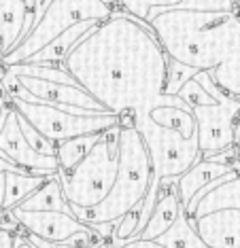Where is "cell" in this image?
<instances>
[{
  "instance_id": "obj_1",
  "label": "cell",
  "mask_w": 240,
  "mask_h": 248,
  "mask_svg": "<svg viewBox=\"0 0 240 248\" xmlns=\"http://www.w3.org/2000/svg\"><path fill=\"white\" fill-rule=\"evenodd\" d=\"M170 58L151 24L115 11L96 24L64 60V68L106 110L145 117L166 92Z\"/></svg>"
},
{
  "instance_id": "obj_2",
  "label": "cell",
  "mask_w": 240,
  "mask_h": 248,
  "mask_svg": "<svg viewBox=\"0 0 240 248\" xmlns=\"http://www.w3.org/2000/svg\"><path fill=\"white\" fill-rule=\"evenodd\" d=\"M151 28L168 58L196 70H215L230 58L240 30V11H155Z\"/></svg>"
},
{
  "instance_id": "obj_3",
  "label": "cell",
  "mask_w": 240,
  "mask_h": 248,
  "mask_svg": "<svg viewBox=\"0 0 240 248\" xmlns=\"http://www.w3.org/2000/svg\"><path fill=\"white\" fill-rule=\"evenodd\" d=\"M119 151H121L119 174L106 200L94 208L70 206L75 217L85 225H89V227L91 225H102V223L117 225L136 204H140L145 200L147 191L151 187L153 161H151L149 146H147L145 138H142L138 129L121 127Z\"/></svg>"
},
{
  "instance_id": "obj_4",
  "label": "cell",
  "mask_w": 240,
  "mask_h": 248,
  "mask_svg": "<svg viewBox=\"0 0 240 248\" xmlns=\"http://www.w3.org/2000/svg\"><path fill=\"white\" fill-rule=\"evenodd\" d=\"M119 136H121L119 125L106 129L72 170H58L62 191L70 206L94 208L108 197L117 180L119 163H121Z\"/></svg>"
},
{
  "instance_id": "obj_5",
  "label": "cell",
  "mask_w": 240,
  "mask_h": 248,
  "mask_svg": "<svg viewBox=\"0 0 240 248\" xmlns=\"http://www.w3.org/2000/svg\"><path fill=\"white\" fill-rule=\"evenodd\" d=\"M113 13H115V9L108 7L102 0H51L45 13L34 21L32 30L21 38L19 45L4 58H0V66L21 64L38 51H43L49 43H53L72 26L89 19L104 21Z\"/></svg>"
},
{
  "instance_id": "obj_6",
  "label": "cell",
  "mask_w": 240,
  "mask_h": 248,
  "mask_svg": "<svg viewBox=\"0 0 240 248\" xmlns=\"http://www.w3.org/2000/svg\"><path fill=\"white\" fill-rule=\"evenodd\" d=\"M196 78L202 83L210 95H215V104L191 106L198 121V142L202 157L217 155L225 149L236 146V123L240 119V98L227 93L215 83L210 70H200Z\"/></svg>"
},
{
  "instance_id": "obj_7",
  "label": "cell",
  "mask_w": 240,
  "mask_h": 248,
  "mask_svg": "<svg viewBox=\"0 0 240 248\" xmlns=\"http://www.w3.org/2000/svg\"><path fill=\"white\" fill-rule=\"evenodd\" d=\"M11 104L19 110V115L32 123L45 138L51 142H62V140L85 136V134H98L119 125V115L115 112H68L47 102H36V100H24L11 95Z\"/></svg>"
},
{
  "instance_id": "obj_8",
  "label": "cell",
  "mask_w": 240,
  "mask_h": 248,
  "mask_svg": "<svg viewBox=\"0 0 240 248\" xmlns=\"http://www.w3.org/2000/svg\"><path fill=\"white\" fill-rule=\"evenodd\" d=\"M149 146L151 161H153V180L159 185L162 178H172L185 174L196 161L202 159L198 136L187 138L174 129L162 127L153 123L149 117H142L134 123Z\"/></svg>"
},
{
  "instance_id": "obj_9",
  "label": "cell",
  "mask_w": 240,
  "mask_h": 248,
  "mask_svg": "<svg viewBox=\"0 0 240 248\" xmlns=\"http://www.w3.org/2000/svg\"><path fill=\"white\" fill-rule=\"evenodd\" d=\"M0 157L30 170L34 176H58L60 161L55 155H43L28 142L19 125V112L13 104L7 108L0 123Z\"/></svg>"
},
{
  "instance_id": "obj_10",
  "label": "cell",
  "mask_w": 240,
  "mask_h": 248,
  "mask_svg": "<svg viewBox=\"0 0 240 248\" xmlns=\"http://www.w3.org/2000/svg\"><path fill=\"white\" fill-rule=\"evenodd\" d=\"M11 212L26 233L38 235L49 242H68L72 235L91 229L89 225L79 221L72 210H24V208L15 206Z\"/></svg>"
},
{
  "instance_id": "obj_11",
  "label": "cell",
  "mask_w": 240,
  "mask_h": 248,
  "mask_svg": "<svg viewBox=\"0 0 240 248\" xmlns=\"http://www.w3.org/2000/svg\"><path fill=\"white\" fill-rule=\"evenodd\" d=\"M191 221L210 248H240V210L236 208H221Z\"/></svg>"
},
{
  "instance_id": "obj_12",
  "label": "cell",
  "mask_w": 240,
  "mask_h": 248,
  "mask_svg": "<svg viewBox=\"0 0 240 248\" xmlns=\"http://www.w3.org/2000/svg\"><path fill=\"white\" fill-rule=\"evenodd\" d=\"M221 208H236L240 210V170H232L225 176L217 178L208 187H204L191 200L187 214L189 218H196L200 214L215 212Z\"/></svg>"
},
{
  "instance_id": "obj_13",
  "label": "cell",
  "mask_w": 240,
  "mask_h": 248,
  "mask_svg": "<svg viewBox=\"0 0 240 248\" xmlns=\"http://www.w3.org/2000/svg\"><path fill=\"white\" fill-rule=\"evenodd\" d=\"M181 212H183V206H181V195H179V176L162 178L159 180V191H157V204L153 208L149 223L145 225V229L140 231L136 240L155 242L159 235H164L176 223Z\"/></svg>"
},
{
  "instance_id": "obj_14",
  "label": "cell",
  "mask_w": 240,
  "mask_h": 248,
  "mask_svg": "<svg viewBox=\"0 0 240 248\" xmlns=\"http://www.w3.org/2000/svg\"><path fill=\"white\" fill-rule=\"evenodd\" d=\"M232 170H236V168L225 166V163H219V161H215V159H206V157H202L200 161L193 163L189 170L179 176V195H181L183 210L187 212V208H189L191 200L204 187H208L210 183H215L217 178L225 176V174L232 172Z\"/></svg>"
},
{
  "instance_id": "obj_15",
  "label": "cell",
  "mask_w": 240,
  "mask_h": 248,
  "mask_svg": "<svg viewBox=\"0 0 240 248\" xmlns=\"http://www.w3.org/2000/svg\"><path fill=\"white\" fill-rule=\"evenodd\" d=\"M28 17L26 0H0V58L19 45Z\"/></svg>"
},
{
  "instance_id": "obj_16",
  "label": "cell",
  "mask_w": 240,
  "mask_h": 248,
  "mask_svg": "<svg viewBox=\"0 0 240 248\" xmlns=\"http://www.w3.org/2000/svg\"><path fill=\"white\" fill-rule=\"evenodd\" d=\"M96 24H100V21L89 19V21H81V24L72 26L70 30H66L64 34H60L53 43H49L43 51H38L36 55H32V58L26 60V62H30V64H64V60H66V55L70 53V49L75 47Z\"/></svg>"
},
{
  "instance_id": "obj_17",
  "label": "cell",
  "mask_w": 240,
  "mask_h": 248,
  "mask_svg": "<svg viewBox=\"0 0 240 248\" xmlns=\"http://www.w3.org/2000/svg\"><path fill=\"white\" fill-rule=\"evenodd\" d=\"M24 210H62L70 212V204L66 202L64 191H62V183L58 176L47 178L43 187H38L30 197H26L19 204Z\"/></svg>"
},
{
  "instance_id": "obj_18",
  "label": "cell",
  "mask_w": 240,
  "mask_h": 248,
  "mask_svg": "<svg viewBox=\"0 0 240 248\" xmlns=\"http://www.w3.org/2000/svg\"><path fill=\"white\" fill-rule=\"evenodd\" d=\"M51 176H34V174L4 172V210H13L26 197H30L38 187H43Z\"/></svg>"
},
{
  "instance_id": "obj_19",
  "label": "cell",
  "mask_w": 240,
  "mask_h": 248,
  "mask_svg": "<svg viewBox=\"0 0 240 248\" xmlns=\"http://www.w3.org/2000/svg\"><path fill=\"white\" fill-rule=\"evenodd\" d=\"M155 242L166 248H210L206 242L200 238L198 229L193 227V221L185 212H181L176 223L164 235H159Z\"/></svg>"
},
{
  "instance_id": "obj_20",
  "label": "cell",
  "mask_w": 240,
  "mask_h": 248,
  "mask_svg": "<svg viewBox=\"0 0 240 248\" xmlns=\"http://www.w3.org/2000/svg\"><path fill=\"white\" fill-rule=\"evenodd\" d=\"M100 136H102V132L85 134V136H75V138L62 140V142L55 144V157H58V161H60V170H64V172L72 170L91 151V146L98 142Z\"/></svg>"
},
{
  "instance_id": "obj_21",
  "label": "cell",
  "mask_w": 240,
  "mask_h": 248,
  "mask_svg": "<svg viewBox=\"0 0 240 248\" xmlns=\"http://www.w3.org/2000/svg\"><path fill=\"white\" fill-rule=\"evenodd\" d=\"M215 83L221 89H225L227 93L240 98V30H238V38L234 45L230 58H227L221 66H217L215 70H210Z\"/></svg>"
},
{
  "instance_id": "obj_22",
  "label": "cell",
  "mask_w": 240,
  "mask_h": 248,
  "mask_svg": "<svg viewBox=\"0 0 240 248\" xmlns=\"http://www.w3.org/2000/svg\"><path fill=\"white\" fill-rule=\"evenodd\" d=\"M183 0H121L123 11L132 13L134 17H138L140 21L151 24V17L155 11H164V9H176L181 7Z\"/></svg>"
},
{
  "instance_id": "obj_23",
  "label": "cell",
  "mask_w": 240,
  "mask_h": 248,
  "mask_svg": "<svg viewBox=\"0 0 240 248\" xmlns=\"http://www.w3.org/2000/svg\"><path fill=\"white\" fill-rule=\"evenodd\" d=\"M200 70L196 68H191V66H185V64H181V62H176L170 58V64H168V83H166V92L164 93H168V95H176L181 92V87L185 85L189 78H193L198 75Z\"/></svg>"
},
{
  "instance_id": "obj_24",
  "label": "cell",
  "mask_w": 240,
  "mask_h": 248,
  "mask_svg": "<svg viewBox=\"0 0 240 248\" xmlns=\"http://www.w3.org/2000/svg\"><path fill=\"white\" fill-rule=\"evenodd\" d=\"M176 95H181V98L185 100L189 106H196V104H215L217 102L215 95H210L206 89L202 87V83H200L196 77L189 78V81H187L185 85L181 87V92L176 93Z\"/></svg>"
},
{
  "instance_id": "obj_25",
  "label": "cell",
  "mask_w": 240,
  "mask_h": 248,
  "mask_svg": "<svg viewBox=\"0 0 240 248\" xmlns=\"http://www.w3.org/2000/svg\"><path fill=\"white\" fill-rule=\"evenodd\" d=\"M17 112H19V110H17ZM19 125H21V129H24L28 142H30L34 149L38 151V153H43V155H55V142H51L49 138H45L43 134L38 132V129L34 127L28 119H24L21 115H19Z\"/></svg>"
},
{
  "instance_id": "obj_26",
  "label": "cell",
  "mask_w": 240,
  "mask_h": 248,
  "mask_svg": "<svg viewBox=\"0 0 240 248\" xmlns=\"http://www.w3.org/2000/svg\"><path fill=\"white\" fill-rule=\"evenodd\" d=\"M181 9H193V11H240V0H183Z\"/></svg>"
},
{
  "instance_id": "obj_27",
  "label": "cell",
  "mask_w": 240,
  "mask_h": 248,
  "mask_svg": "<svg viewBox=\"0 0 240 248\" xmlns=\"http://www.w3.org/2000/svg\"><path fill=\"white\" fill-rule=\"evenodd\" d=\"M21 235H26L28 240L32 242L36 248H79V246H72V244H68V242H49V240H45V238H38V235H32V233H26L24 229L19 231Z\"/></svg>"
},
{
  "instance_id": "obj_28",
  "label": "cell",
  "mask_w": 240,
  "mask_h": 248,
  "mask_svg": "<svg viewBox=\"0 0 240 248\" xmlns=\"http://www.w3.org/2000/svg\"><path fill=\"white\" fill-rule=\"evenodd\" d=\"M17 246V233L11 229L0 227V248H15Z\"/></svg>"
},
{
  "instance_id": "obj_29",
  "label": "cell",
  "mask_w": 240,
  "mask_h": 248,
  "mask_svg": "<svg viewBox=\"0 0 240 248\" xmlns=\"http://www.w3.org/2000/svg\"><path fill=\"white\" fill-rule=\"evenodd\" d=\"M15 248H36V246H34V244H32V242H30V240H28V238H26V235L17 233V246H15Z\"/></svg>"
},
{
  "instance_id": "obj_30",
  "label": "cell",
  "mask_w": 240,
  "mask_h": 248,
  "mask_svg": "<svg viewBox=\"0 0 240 248\" xmlns=\"http://www.w3.org/2000/svg\"><path fill=\"white\" fill-rule=\"evenodd\" d=\"M119 248H149V246H145L140 240H132V242H128V244H123V246H119Z\"/></svg>"
},
{
  "instance_id": "obj_31",
  "label": "cell",
  "mask_w": 240,
  "mask_h": 248,
  "mask_svg": "<svg viewBox=\"0 0 240 248\" xmlns=\"http://www.w3.org/2000/svg\"><path fill=\"white\" fill-rule=\"evenodd\" d=\"M102 2H106L108 7H113L115 11H121L123 7H121V0H102Z\"/></svg>"
},
{
  "instance_id": "obj_32",
  "label": "cell",
  "mask_w": 240,
  "mask_h": 248,
  "mask_svg": "<svg viewBox=\"0 0 240 248\" xmlns=\"http://www.w3.org/2000/svg\"><path fill=\"white\" fill-rule=\"evenodd\" d=\"M236 146H238V151H240V129H236Z\"/></svg>"
},
{
  "instance_id": "obj_33",
  "label": "cell",
  "mask_w": 240,
  "mask_h": 248,
  "mask_svg": "<svg viewBox=\"0 0 240 248\" xmlns=\"http://www.w3.org/2000/svg\"><path fill=\"white\" fill-rule=\"evenodd\" d=\"M98 244H100V242H98ZM98 244H94V246H87V248H98Z\"/></svg>"
}]
</instances>
